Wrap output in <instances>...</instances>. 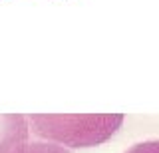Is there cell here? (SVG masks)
Here are the masks:
<instances>
[{
  "label": "cell",
  "mask_w": 159,
  "mask_h": 153,
  "mask_svg": "<svg viewBox=\"0 0 159 153\" xmlns=\"http://www.w3.org/2000/svg\"><path fill=\"white\" fill-rule=\"evenodd\" d=\"M14 153H70L66 147L58 145V143L50 141H26L24 145H20Z\"/></svg>",
  "instance_id": "obj_3"
},
{
  "label": "cell",
  "mask_w": 159,
  "mask_h": 153,
  "mask_svg": "<svg viewBox=\"0 0 159 153\" xmlns=\"http://www.w3.org/2000/svg\"><path fill=\"white\" fill-rule=\"evenodd\" d=\"M30 123L22 113H0V153H14L28 141Z\"/></svg>",
  "instance_id": "obj_2"
},
{
  "label": "cell",
  "mask_w": 159,
  "mask_h": 153,
  "mask_svg": "<svg viewBox=\"0 0 159 153\" xmlns=\"http://www.w3.org/2000/svg\"><path fill=\"white\" fill-rule=\"evenodd\" d=\"M125 153H159V139H151V141L135 143V145L129 147Z\"/></svg>",
  "instance_id": "obj_4"
},
{
  "label": "cell",
  "mask_w": 159,
  "mask_h": 153,
  "mask_svg": "<svg viewBox=\"0 0 159 153\" xmlns=\"http://www.w3.org/2000/svg\"><path fill=\"white\" fill-rule=\"evenodd\" d=\"M32 133L68 147H93L107 141L123 123V113H30Z\"/></svg>",
  "instance_id": "obj_1"
}]
</instances>
